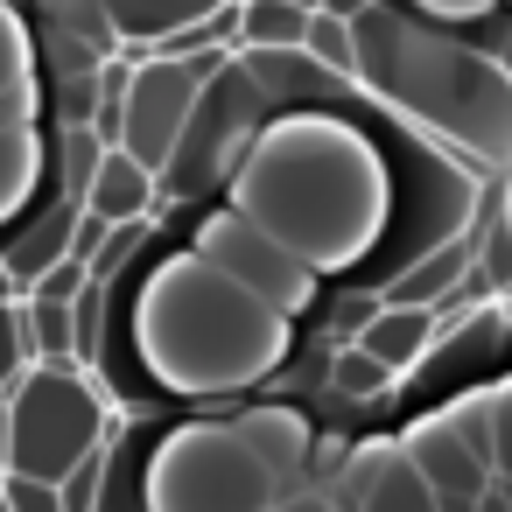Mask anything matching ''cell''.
Here are the masks:
<instances>
[{
	"instance_id": "cell-5",
	"label": "cell",
	"mask_w": 512,
	"mask_h": 512,
	"mask_svg": "<svg viewBox=\"0 0 512 512\" xmlns=\"http://www.w3.org/2000/svg\"><path fill=\"white\" fill-rule=\"evenodd\" d=\"M197 253L204 260H218L232 281H246L253 295H267L281 316H295V309H309V295H316V267L274 232V225H260L253 211H204L197 218Z\"/></svg>"
},
{
	"instance_id": "cell-28",
	"label": "cell",
	"mask_w": 512,
	"mask_h": 512,
	"mask_svg": "<svg viewBox=\"0 0 512 512\" xmlns=\"http://www.w3.org/2000/svg\"><path fill=\"white\" fill-rule=\"evenodd\" d=\"M274 512H330L323 498H295V505H274Z\"/></svg>"
},
{
	"instance_id": "cell-30",
	"label": "cell",
	"mask_w": 512,
	"mask_h": 512,
	"mask_svg": "<svg viewBox=\"0 0 512 512\" xmlns=\"http://www.w3.org/2000/svg\"><path fill=\"white\" fill-rule=\"evenodd\" d=\"M505 225H512V183H505Z\"/></svg>"
},
{
	"instance_id": "cell-2",
	"label": "cell",
	"mask_w": 512,
	"mask_h": 512,
	"mask_svg": "<svg viewBox=\"0 0 512 512\" xmlns=\"http://www.w3.org/2000/svg\"><path fill=\"white\" fill-rule=\"evenodd\" d=\"M134 337H141L148 372L169 393H190L197 400V393L253 386L281 358L288 316L190 246L183 260H162V274L141 288Z\"/></svg>"
},
{
	"instance_id": "cell-20",
	"label": "cell",
	"mask_w": 512,
	"mask_h": 512,
	"mask_svg": "<svg viewBox=\"0 0 512 512\" xmlns=\"http://www.w3.org/2000/svg\"><path fill=\"white\" fill-rule=\"evenodd\" d=\"M0 498H8V512H71V505H64V484L29 477V470H8V477H0Z\"/></svg>"
},
{
	"instance_id": "cell-19",
	"label": "cell",
	"mask_w": 512,
	"mask_h": 512,
	"mask_svg": "<svg viewBox=\"0 0 512 512\" xmlns=\"http://www.w3.org/2000/svg\"><path fill=\"white\" fill-rule=\"evenodd\" d=\"M29 330H36V344L57 358V351H71V344H85V330H78V309L71 302H57V295H36V309H29Z\"/></svg>"
},
{
	"instance_id": "cell-14",
	"label": "cell",
	"mask_w": 512,
	"mask_h": 512,
	"mask_svg": "<svg viewBox=\"0 0 512 512\" xmlns=\"http://www.w3.org/2000/svg\"><path fill=\"white\" fill-rule=\"evenodd\" d=\"M463 267H470V246H435L428 260H414V267L386 288V302H421V309H428V302H442V295L463 281Z\"/></svg>"
},
{
	"instance_id": "cell-12",
	"label": "cell",
	"mask_w": 512,
	"mask_h": 512,
	"mask_svg": "<svg viewBox=\"0 0 512 512\" xmlns=\"http://www.w3.org/2000/svg\"><path fill=\"white\" fill-rule=\"evenodd\" d=\"M316 22V0H246V50H302Z\"/></svg>"
},
{
	"instance_id": "cell-31",
	"label": "cell",
	"mask_w": 512,
	"mask_h": 512,
	"mask_svg": "<svg viewBox=\"0 0 512 512\" xmlns=\"http://www.w3.org/2000/svg\"><path fill=\"white\" fill-rule=\"evenodd\" d=\"M50 8H78V0H50Z\"/></svg>"
},
{
	"instance_id": "cell-29",
	"label": "cell",
	"mask_w": 512,
	"mask_h": 512,
	"mask_svg": "<svg viewBox=\"0 0 512 512\" xmlns=\"http://www.w3.org/2000/svg\"><path fill=\"white\" fill-rule=\"evenodd\" d=\"M498 71H505V78H512V36H505V50H498Z\"/></svg>"
},
{
	"instance_id": "cell-17",
	"label": "cell",
	"mask_w": 512,
	"mask_h": 512,
	"mask_svg": "<svg viewBox=\"0 0 512 512\" xmlns=\"http://www.w3.org/2000/svg\"><path fill=\"white\" fill-rule=\"evenodd\" d=\"M470 414L484 421V449H491V470L512 484V379H498L491 393L470 400Z\"/></svg>"
},
{
	"instance_id": "cell-13",
	"label": "cell",
	"mask_w": 512,
	"mask_h": 512,
	"mask_svg": "<svg viewBox=\"0 0 512 512\" xmlns=\"http://www.w3.org/2000/svg\"><path fill=\"white\" fill-rule=\"evenodd\" d=\"M36 176H43V148H36V127H29V120L0 127V218L29 204Z\"/></svg>"
},
{
	"instance_id": "cell-15",
	"label": "cell",
	"mask_w": 512,
	"mask_h": 512,
	"mask_svg": "<svg viewBox=\"0 0 512 512\" xmlns=\"http://www.w3.org/2000/svg\"><path fill=\"white\" fill-rule=\"evenodd\" d=\"M71 253H78V232H71V218H50L43 232H29V239L8 253V274H15V281H43V274H50L57 260H71Z\"/></svg>"
},
{
	"instance_id": "cell-6",
	"label": "cell",
	"mask_w": 512,
	"mask_h": 512,
	"mask_svg": "<svg viewBox=\"0 0 512 512\" xmlns=\"http://www.w3.org/2000/svg\"><path fill=\"white\" fill-rule=\"evenodd\" d=\"M204 71H211V57H155V64H141L134 71V85H127V134H120V148H134L148 169H162L176 148H183V134H190V113H197V85H204Z\"/></svg>"
},
{
	"instance_id": "cell-7",
	"label": "cell",
	"mask_w": 512,
	"mask_h": 512,
	"mask_svg": "<svg viewBox=\"0 0 512 512\" xmlns=\"http://www.w3.org/2000/svg\"><path fill=\"white\" fill-rule=\"evenodd\" d=\"M400 449H407V456L428 470V484H435V491H449V498H484V491L498 484V470H491L484 442H477L456 414L407 428V435H400Z\"/></svg>"
},
{
	"instance_id": "cell-3",
	"label": "cell",
	"mask_w": 512,
	"mask_h": 512,
	"mask_svg": "<svg viewBox=\"0 0 512 512\" xmlns=\"http://www.w3.org/2000/svg\"><path fill=\"white\" fill-rule=\"evenodd\" d=\"M281 477L253 456V442L211 421H190L148 456V512H274Z\"/></svg>"
},
{
	"instance_id": "cell-11",
	"label": "cell",
	"mask_w": 512,
	"mask_h": 512,
	"mask_svg": "<svg viewBox=\"0 0 512 512\" xmlns=\"http://www.w3.org/2000/svg\"><path fill=\"white\" fill-rule=\"evenodd\" d=\"M428 337H435V323H428V309H421V302H386V309L358 330V344H365V351H379L393 372H407V365L428 351Z\"/></svg>"
},
{
	"instance_id": "cell-4",
	"label": "cell",
	"mask_w": 512,
	"mask_h": 512,
	"mask_svg": "<svg viewBox=\"0 0 512 512\" xmlns=\"http://www.w3.org/2000/svg\"><path fill=\"white\" fill-rule=\"evenodd\" d=\"M106 435V407L99 393L78 379V372H29L8 400V470H29V477H50L64 484Z\"/></svg>"
},
{
	"instance_id": "cell-1",
	"label": "cell",
	"mask_w": 512,
	"mask_h": 512,
	"mask_svg": "<svg viewBox=\"0 0 512 512\" xmlns=\"http://www.w3.org/2000/svg\"><path fill=\"white\" fill-rule=\"evenodd\" d=\"M232 204L274 225L309 267H351L386 225V162L351 127L295 113L232 169Z\"/></svg>"
},
{
	"instance_id": "cell-21",
	"label": "cell",
	"mask_w": 512,
	"mask_h": 512,
	"mask_svg": "<svg viewBox=\"0 0 512 512\" xmlns=\"http://www.w3.org/2000/svg\"><path fill=\"white\" fill-rule=\"evenodd\" d=\"M36 71H29V36H22V22H15V8L0 0V92L8 85H29Z\"/></svg>"
},
{
	"instance_id": "cell-16",
	"label": "cell",
	"mask_w": 512,
	"mask_h": 512,
	"mask_svg": "<svg viewBox=\"0 0 512 512\" xmlns=\"http://www.w3.org/2000/svg\"><path fill=\"white\" fill-rule=\"evenodd\" d=\"M302 57H309V64H323V71H358V22H344V15H330V8H316Z\"/></svg>"
},
{
	"instance_id": "cell-24",
	"label": "cell",
	"mask_w": 512,
	"mask_h": 512,
	"mask_svg": "<svg viewBox=\"0 0 512 512\" xmlns=\"http://www.w3.org/2000/svg\"><path fill=\"white\" fill-rule=\"evenodd\" d=\"M414 8H421L428 22H477L491 0H414Z\"/></svg>"
},
{
	"instance_id": "cell-8",
	"label": "cell",
	"mask_w": 512,
	"mask_h": 512,
	"mask_svg": "<svg viewBox=\"0 0 512 512\" xmlns=\"http://www.w3.org/2000/svg\"><path fill=\"white\" fill-rule=\"evenodd\" d=\"M344 512H442V491L428 484V470L400 449V442H372L351 477H344Z\"/></svg>"
},
{
	"instance_id": "cell-18",
	"label": "cell",
	"mask_w": 512,
	"mask_h": 512,
	"mask_svg": "<svg viewBox=\"0 0 512 512\" xmlns=\"http://www.w3.org/2000/svg\"><path fill=\"white\" fill-rule=\"evenodd\" d=\"M330 386H337L344 400H379V393L393 386V365H386L379 351L351 344V351H337V365H330Z\"/></svg>"
},
{
	"instance_id": "cell-10",
	"label": "cell",
	"mask_w": 512,
	"mask_h": 512,
	"mask_svg": "<svg viewBox=\"0 0 512 512\" xmlns=\"http://www.w3.org/2000/svg\"><path fill=\"white\" fill-rule=\"evenodd\" d=\"M239 435H246L253 456L281 477V491L302 484V470H309V421H302V414H288V407H246V414H239Z\"/></svg>"
},
{
	"instance_id": "cell-27",
	"label": "cell",
	"mask_w": 512,
	"mask_h": 512,
	"mask_svg": "<svg viewBox=\"0 0 512 512\" xmlns=\"http://www.w3.org/2000/svg\"><path fill=\"white\" fill-rule=\"evenodd\" d=\"M316 8H330V15H344V22H358V15H365V0H316Z\"/></svg>"
},
{
	"instance_id": "cell-22",
	"label": "cell",
	"mask_w": 512,
	"mask_h": 512,
	"mask_svg": "<svg viewBox=\"0 0 512 512\" xmlns=\"http://www.w3.org/2000/svg\"><path fill=\"white\" fill-rule=\"evenodd\" d=\"M141 239H148V225H141V218L113 225V239H99V253H92V281H113V274L141 253Z\"/></svg>"
},
{
	"instance_id": "cell-26",
	"label": "cell",
	"mask_w": 512,
	"mask_h": 512,
	"mask_svg": "<svg viewBox=\"0 0 512 512\" xmlns=\"http://www.w3.org/2000/svg\"><path fill=\"white\" fill-rule=\"evenodd\" d=\"M0 379H15V323L0 316Z\"/></svg>"
},
{
	"instance_id": "cell-25",
	"label": "cell",
	"mask_w": 512,
	"mask_h": 512,
	"mask_svg": "<svg viewBox=\"0 0 512 512\" xmlns=\"http://www.w3.org/2000/svg\"><path fill=\"white\" fill-rule=\"evenodd\" d=\"M29 113H36V78L0 92V127H15V120H29Z\"/></svg>"
},
{
	"instance_id": "cell-23",
	"label": "cell",
	"mask_w": 512,
	"mask_h": 512,
	"mask_svg": "<svg viewBox=\"0 0 512 512\" xmlns=\"http://www.w3.org/2000/svg\"><path fill=\"white\" fill-rule=\"evenodd\" d=\"M99 477H106V449H92V456L64 477V505H71V512H99Z\"/></svg>"
},
{
	"instance_id": "cell-9",
	"label": "cell",
	"mask_w": 512,
	"mask_h": 512,
	"mask_svg": "<svg viewBox=\"0 0 512 512\" xmlns=\"http://www.w3.org/2000/svg\"><path fill=\"white\" fill-rule=\"evenodd\" d=\"M148 204H155V169H148L134 148H106V162H99L92 183H85V211L106 218V225H127V218H141Z\"/></svg>"
}]
</instances>
